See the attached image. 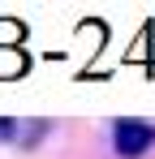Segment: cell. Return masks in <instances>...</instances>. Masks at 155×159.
Masks as SVG:
<instances>
[{
    "label": "cell",
    "mask_w": 155,
    "mask_h": 159,
    "mask_svg": "<svg viewBox=\"0 0 155 159\" xmlns=\"http://www.w3.org/2000/svg\"><path fill=\"white\" fill-rule=\"evenodd\" d=\"M151 142H155V125H147V120H116V125H112V146H116L121 159L147 155Z\"/></svg>",
    "instance_id": "cell-1"
}]
</instances>
